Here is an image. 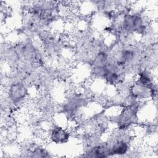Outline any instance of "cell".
Listing matches in <instances>:
<instances>
[{"instance_id": "cell-3", "label": "cell", "mask_w": 158, "mask_h": 158, "mask_svg": "<svg viewBox=\"0 0 158 158\" xmlns=\"http://www.w3.org/2000/svg\"><path fill=\"white\" fill-rule=\"evenodd\" d=\"M70 133L59 127H54L51 133V139L56 143H64L68 141Z\"/></svg>"}, {"instance_id": "cell-2", "label": "cell", "mask_w": 158, "mask_h": 158, "mask_svg": "<svg viewBox=\"0 0 158 158\" xmlns=\"http://www.w3.org/2000/svg\"><path fill=\"white\" fill-rule=\"evenodd\" d=\"M128 146L127 143L123 139H116L109 145V155H122L128 151Z\"/></svg>"}, {"instance_id": "cell-1", "label": "cell", "mask_w": 158, "mask_h": 158, "mask_svg": "<svg viewBox=\"0 0 158 158\" xmlns=\"http://www.w3.org/2000/svg\"><path fill=\"white\" fill-rule=\"evenodd\" d=\"M27 93V88L23 83L14 82L9 87V98L13 104H17L25 99Z\"/></svg>"}, {"instance_id": "cell-4", "label": "cell", "mask_w": 158, "mask_h": 158, "mask_svg": "<svg viewBox=\"0 0 158 158\" xmlns=\"http://www.w3.org/2000/svg\"><path fill=\"white\" fill-rule=\"evenodd\" d=\"M31 157H49L48 152L43 148H36L31 152Z\"/></svg>"}]
</instances>
